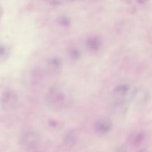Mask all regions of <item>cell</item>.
Masks as SVG:
<instances>
[{
	"mask_svg": "<svg viewBox=\"0 0 152 152\" xmlns=\"http://www.w3.org/2000/svg\"><path fill=\"white\" fill-rule=\"evenodd\" d=\"M112 123L109 118L102 117L96 121L94 129L96 134L101 135L106 134L111 129Z\"/></svg>",
	"mask_w": 152,
	"mask_h": 152,
	"instance_id": "2",
	"label": "cell"
},
{
	"mask_svg": "<svg viewBox=\"0 0 152 152\" xmlns=\"http://www.w3.org/2000/svg\"><path fill=\"white\" fill-rule=\"evenodd\" d=\"M1 102L4 109L10 110L15 108L17 104V100L12 95L6 94L3 97Z\"/></svg>",
	"mask_w": 152,
	"mask_h": 152,
	"instance_id": "3",
	"label": "cell"
},
{
	"mask_svg": "<svg viewBox=\"0 0 152 152\" xmlns=\"http://www.w3.org/2000/svg\"><path fill=\"white\" fill-rule=\"evenodd\" d=\"M65 144L69 146H73L77 142V137L74 132H70L67 134L64 140Z\"/></svg>",
	"mask_w": 152,
	"mask_h": 152,
	"instance_id": "4",
	"label": "cell"
},
{
	"mask_svg": "<svg viewBox=\"0 0 152 152\" xmlns=\"http://www.w3.org/2000/svg\"><path fill=\"white\" fill-rule=\"evenodd\" d=\"M49 125L52 127H56L57 126V125H58V123H57V121L55 120H50L49 122Z\"/></svg>",
	"mask_w": 152,
	"mask_h": 152,
	"instance_id": "5",
	"label": "cell"
},
{
	"mask_svg": "<svg viewBox=\"0 0 152 152\" xmlns=\"http://www.w3.org/2000/svg\"><path fill=\"white\" fill-rule=\"evenodd\" d=\"M40 142V136L33 131L26 132L22 134L20 140L21 146L27 150H32L36 148L39 145Z\"/></svg>",
	"mask_w": 152,
	"mask_h": 152,
	"instance_id": "1",
	"label": "cell"
}]
</instances>
